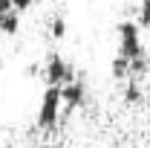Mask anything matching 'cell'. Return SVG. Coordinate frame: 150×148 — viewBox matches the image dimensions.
<instances>
[{
	"mask_svg": "<svg viewBox=\"0 0 150 148\" xmlns=\"http://www.w3.org/2000/svg\"><path fill=\"white\" fill-rule=\"evenodd\" d=\"M115 32H118V55L136 58L139 52H144V44H142V26H139L136 20H121Z\"/></svg>",
	"mask_w": 150,
	"mask_h": 148,
	"instance_id": "obj_1",
	"label": "cell"
},
{
	"mask_svg": "<svg viewBox=\"0 0 150 148\" xmlns=\"http://www.w3.org/2000/svg\"><path fill=\"white\" fill-rule=\"evenodd\" d=\"M61 119V87L46 84L40 96V108H38V125L40 128H55Z\"/></svg>",
	"mask_w": 150,
	"mask_h": 148,
	"instance_id": "obj_2",
	"label": "cell"
},
{
	"mask_svg": "<svg viewBox=\"0 0 150 148\" xmlns=\"http://www.w3.org/2000/svg\"><path fill=\"white\" fill-rule=\"evenodd\" d=\"M72 78H75V67L64 55L52 52V55L46 58V64H43V81H46V84L61 87V84H67V81H72Z\"/></svg>",
	"mask_w": 150,
	"mask_h": 148,
	"instance_id": "obj_3",
	"label": "cell"
},
{
	"mask_svg": "<svg viewBox=\"0 0 150 148\" xmlns=\"http://www.w3.org/2000/svg\"><path fill=\"white\" fill-rule=\"evenodd\" d=\"M84 102H87V84L78 75H75L72 81L61 84V111L64 113H72L78 108H84Z\"/></svg>",
	"mask_w": 150,
	"mask_h": 148,
	"instance_id": "obj_4",
	"label": "cell"
},
{
	"mask_svg": "<svg viewBox=\"0 0 150 148\" xmlns=\"http://www.w3.org/2000/svg\"><path fill=\"white\" fill-rule=\"evenodd\" d=\"M18 29H20V12L18 9H9V12L0 15V35L12 38V35H18Z\"/></svg>",
	"mask_w": 150,
	"mask_h": 148,
	"instance_id": "obj_5",
	"label": "cell"
},
{
	"mask_svg": "<svg viewBox=\"0 0 150 148\" xmlns=\"http://www.w3.org/2000/svg\"><path fill=\"white\" fill-rule=\"evenodd\" d=\"M110 73H112V78H115V81L130 78V58L115 55V58H112V64H110Z\"/></svg>",
	"mask_w": 150,
	"mask_h": 148,
	"instance_id": "obj_6",
	"label": "cell"
},
{
	"mask_svg": "<svg viewBox=\"0 0 150 148\" xmlns=\"http://www.w3.org/2000/svg\"><path fill=\"white\" fill-rule=\"evenodd\" d=\"M49 35L55 38V41H61V38L67 35V20H64V15H55V18L49 20Z\"/></svg>",
	"mask_w": 150,
	"mask_h": 148,
	"instance_id": "obj_7",
	"label": "cell"
},
{
	"mask_svg": "<svg viewBox=\"0 0 150 148\" xmlns=\"http://www.w3.org/2000/svg\"><path fill=\"white\" fill-rule=\"evenodd\" d=\"M136 23L142 29H150V0H142L139 3V12H136Z\"/></svg>",
	"mask_w": 150,
	"mask_h": 148,
	"instance_id": "obj_8",
	"label": "cell"
},
{
	"mask_svg": "<svg viewBox=\"0 0 150 148\" xmlns=\"http://www.w3.org/2000/svg\"><path fill=\"white\" fill-rule=\"evenodd\" d=\"M124 99H127L130 105H136V102H142V87L136 84V78H133V81H127V90H124Z\"/></svg>",
	"mask_w": 150,
	"mask_h": 148,
	"instance_id": "obj_9",
	"label": "cell"
},
{
	"mask_svg": "<svg viewBox=\"0 0 150 148\" xmlns=\"http://www.w3.org/2000/svg\"><path fill=\"white\" fill-rule=\"evenodd\" d=\"M32 3H35V0H12V6H15L18 12H26V9H32Z\"/></svg>",
	"mask_w": 150,
	"mask_h": 148,
	"instance_id": "obj_10",
	"label": "cell"
},
{
	"mask_svg": "<svg viewBox=\"0 0 150 148\" xmlns=\"http://www.w3.org/2000/svg\"><path fill=\"white\" fill-rule=\"evenodd\" d=\"M9 9H15V6H12V0H0V15H3V12H9Z\"/></svg>",
	"mask_w": 150,
	"mask_h": 148,
	"instance_id": "obj_11",
	"label": "cell"
}]
</instances>
